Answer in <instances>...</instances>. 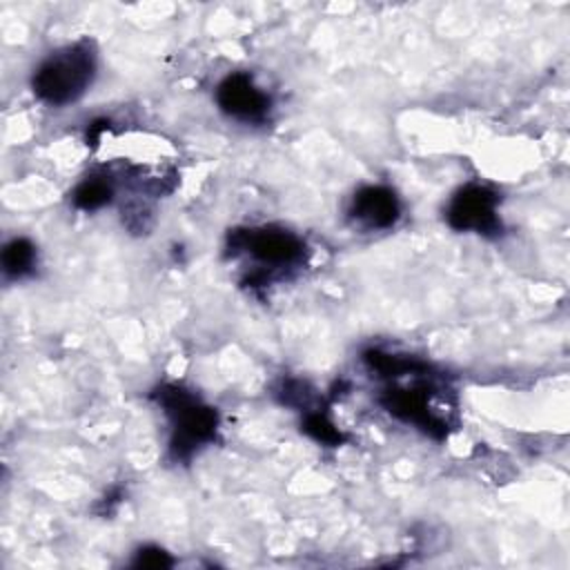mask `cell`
Segmentation results:
<instances>
[{"mask_svg": "<svg viewBox=\"0 0 570 570\" xmlns=\"http://www.w3.org/2000/svg\"><path fill=\"white\" fill-rule=\"evenodd\" d=\"M151 399L171 421L169 452L174 461H187L200 445L212 443L218 430V414L189 390L165 383L151 392Z\"/></svg>", "mask_w": 570, "mask_h": 570, "instance_id": "1", "label": "cell"}, {"mask_svg": "<svg viewBox=\"0 0 570 570\" xmlns=\"http://www.w3.org/2000/svg\"><path fill=\"white\" fill-rule=\"evenodd\" d=\"M96 76V53L87 40L51 53L33 73V94L53 107L78 100Z\"/></svg>", "mask_w": 570, "mask_h": 570, "instance_id": "2", "label": "cell"}, {"mask_svg": "<svg viewBox=\"0 0 570 570\" xmlns=\"http://www.w3.org/2000/svg\"><path fill=\"white\" fill-rule=\"evenodd\" d=\"M232 254L247 252L267 269H287L303 261L305 243L283 227H249L229 234Z\"/></svg>", "mask_w": 570, "mask_h": 570, "instance_id": "3", "label": "cell"}, {"mask_svg": "<svg viewBox=\"0 0 570 570\" xmlns=\"http://www.w3.org/2000/svg\"><path fill=\"white\" fill-rule=\"evenodd\" d=\"M499 194L479 183L463 185L448 203L445 220L456 232H476V234H499L501 220L497 214Z\"/></svg>", "mask_w": 570, "mask_h": 570, "instance_id": "4", "label": "cell"}, {"mask_svg": "<svg viewBox=\"0 0 570 570\" xmlns=\"http://www.w3.org/2000/svg\"><path fill=\"white\" fill-rule=\"evenodd\" d=\"M216 102L227 116L243 122L265 120L272 107L269 96L245 71H234L220 80L216 89Z\"/></svg>", "mask_w": 570, "mask_h": 570, "instance_id": "5", "label": "cell"}, {"mask_svg": "<svg viewBox=\"0 0 570 570\" xmlns=\"http://www.w3.org/2000/svg\"><path fill=\"white\" fill-rule=\"evenodd\" d=\"M381 403L392 416L421 428L434 439H443L448 434V421L436 410H432L430 390L423 385L390 387Z\"/></svg>", "mask_w": 570, "mask_h": 570, "instance_id": "6", "label": "cell"}, {"mask_svg": "<svg viewBox=\"0 0 570 570\" xmlns=\"http://www.w3.org/2000/svg\"><path fill=\"white\" fill-rule=\"evenodd\" d=\"M350 218L367 229H390L401 218V200L392 187L365 185L352 196Z\"/></svg>", "mask_w": 570, "mask_h": 570, "instance_id": "7", "label": "cell"}, {"mask_svg": "<svg viewBox=\"0 0 570 570\" xmlns=\"http://www.w3.org/2000/svg\"><path fill=\"white\" fill-rule=\"evenodd\" d=\"M36 267V247L27 238H13L2 249V272L9 278H22Z\"/></svg>", "mask_w": 570, "mask_h": 570, "instance_id": "8", "label": "cell"}, {"mask_svg": "<svg viewBox=\"0 0 570 570\" xmlns=\"http://www.w3.org/2000/svg\"><path fill=\"white\" fill-rule=\"evenodd\" d=\"M111 196H114V187H111V180H107V176H89L76 187L73 205L78 209L94 212L105 207L111 200Z\"/></svg>", "mask_w": 570, "mask_h": 570, "instance_id": "9", "label": "cell"}, {"mask_svg": "<svg viewBox=\"0 0 570 570\" xmlns=\"http://www.w3.org/2000/svg\"><path fill=\"white\" fill-rule=\"evenodd\" d=\"M303 432L309 434L314 441L323 445H341L345 441V434L330 421V416L321 410H307L303 419Z\"/></svg>", "mask_w": 570, "mask_h": 570, "instance_id": "10", "label": "cell"}, {"mask_svg": "<svg viewBox=\"0 0 570 570\" xmlns=\"http://www.w3.org/2000/svg\"><path fill=\"white\" fill-rule=\"evenodd\" d=\"M171 563H174V559L163 548H156V546L140 548L134 559L136 568H169Z\"/></svg>", "mask_w": 570, "mask_h": 570, "instance_id": "11", "label": "cell"}]
</instances>
